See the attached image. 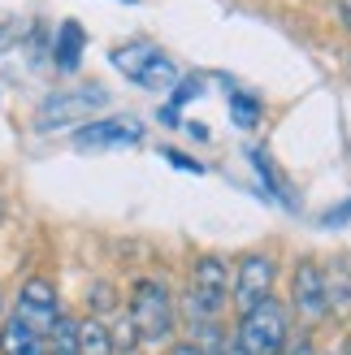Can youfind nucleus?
<instances>
[{
	"label": "nucleus",
	"mask_w": 351,
	"mask_h": 355,
	"mask_svg": "<svg viewBox=\"0 0 351 355\" xmlns=\"http://www.w3.org/2000/svg\"><path fill=\"white\" fill-rule=\"evenodd\" d=\"M126 316L139 334V347H165L173 338V295L161 277H139L126 299Z\"/></svg>",
	"instance_id": "obj_1"
},
{
	"label": "nucleus",
	"mask_w": 351,
	"mask_h": 355,
	"mask_svg": "<svg viewBox=\"0 0 351 355\" xmlns=\"http://www.w3.org/2000/svg\"><path fill=\"white\" fill-rule=\"evenodd\" d=\"M109 109V92L100 83L92 87H65V92H52L40 109H35V130L52 135V130H69V126H87L96 113Z\"/></svg>",
	"instance_id": "obj_2"
},
{
	"label": "nucleus",
	"mask_w": 351,
	"mask_h": 355,
	"mask_svg": "<svg viewBox=\"0 0 351 355\" xmlns=\"http://www.w3.org/2000/svg\"><path fill=\"white\" fill-rule=\"evenodd\" d=\"M230 304V264L221 256H200L187 282V316L191 325H208L217 321Z\"/></svg>",
	"instance_id": "obj_3"
},
{
	"label": "nucleus",
	"mask_w": 351,
	"mask_h": 355,
	"mask_svg": "<svg viewBox=\"0 0 351 355\" xmlns=\"http://www.w3.org/2000/svg\"><path fill=\"white\" fill-rule=\"evenodd\" d=\"M109 61H113L117 74H126L130 83L148 87V92H169V87L178 83V69H173V61H169L156 44H148V40L117 44V48L109 52Z\"/></svg>",
	"instance_id": "obj_4"
},
{
	"label": "nucleus",
	"mask_w": 351,
	"mask_h": 355,
	"mask_svg": "<svg viewBox=\"0 0 351 355\" xmlns=\"http://www.w3.org/2000/svg\"><path fill=\"white\" fill-rule=\"evenodd\" d=\"M239 347L248 355H282L286 338H291V321H286V308L277 299H260L252 312L239 316Z\"/></svg>",
	"instance_id": "obj_5"
},
{
	"label": "nucleus",
	"mask_w": 351,
	"mask_h": 355,
	"mask_svg": "<svg viewBox=\"0 0 351 355\" xmlns=\"http://www.w3.org/2000/svg\"><path fill=\"white\" fill-rule=\"evenodd\" d=\"M61 304H57V286L48 277H26L22 291L13 299V321H22L26 329H35L40 338H48V329L57 325Z\"/></svg>",
	"instance_id": "obj_6"
},
{
	"label": "nucleus",
	"mask_w": 351,
	"mask_h": 355,
	"mask_svg": "<svg viewBox=\"0 0 351 355\" xmlns=\"http://www.w3.org/2000/svg\"><path fill=\"white\" fill-rule=\"evenodd\" d=\"M273 277H277L273 256H265V252L243 256L239 269H234V286H230V304H234V312L243 316V312H252L260 299H269V295H273Z\"/></svg>",
	"instance_id": "obj_7"
},
{
	"label": "nucleus",
	"mask_w": 351,
	"mask_h": 355,
	"mask_svg": "<svg viewBox=\"0 0 351 355\" xmlns=\"http://www.w3.org/2000/svg\"><path fill=\"white\" fill-rule=\"evenodd\" d=\"M291 312L300 316L304 325H317L329 316L325 308V273L317 260H300L291 273Z\"/></svg>",
	"instance_id": "obj_8"
},
{
	"label": "nucleus",
	"mask_w": 351,
	"mask_h": 355,
	"mask_svg": "<svg viewBox=\"0 0 351 355\" xmlns=\"http://www.w3.org/2000/svg\"><path fill=\"white\" fill-rule=\"evenodd\" d=\"M144 139V121L139 117H92L87 126H78L74 148L100 152V148H135Z\"/></svg>",
	"instance_id": "obj_9"
},
{
	"label": "nucleus",
	"mask_w": 351,
	"mask_h": 355,
	"mask_svg": "<svg viewBox=\"0 0 351 355\" xmlns=\"http://www.w3.org/2000/svg\"><path fill=\"white\" fill-rule=\"evenodd\" d=\"M83 48H87V31L78 22H61L57 40H52V65H57L61 74H74L83 65Z\"/></svg>",
	"instance_id": "obj_10"
},
{
	"label": "nucleus",
	"mask_w": 351,
	"mask_h": 355,
	"mask_svg": "<svg viewBox=\"0 0 351 355\" xmlns=\"http://www.w3.org/2000/svg\"><path fill=\"white\" fill-rule=\"evenodd\" d=\"M325 273V308L334 316H347L351 312V264L347 260H334Z\"/></svg>",
	"instance_id": "obj_11"
},
{
	"label": "nucleus",
	"mask_w": 351,
	"mask_h": 355,
	"mask_svg": "<svg viewBox=\"0 0 351 355\" xmlns=\"http://www.w3.org/2000/svg\"><path fill=\"white\" fill-rule=\"evenodd\" d=\"M0 355H48L44 351V338L35 329H26L22 321H9L0 325Z\"/></svg>",
	"instance_id": "obj_12"
},
{
	"label": "nucleus",
	"mask_w": 351,
	"mask_h": 355,
	"mask_svg": "<svg viewBox=\"0 0 351 355\" xmlns=\"http://www.w3.org/2000/svg\"><path fill=\"white\" fill-rule=\"evenodd\" d=\"M78 355H117L113 338H109V325L96 321V316L78 321Z\"/></svg>",
	"instance_id": "obj_13"
},
{
	"label": "nucleus",
	"mask_w": 351,
	"mask_h": 355,
	"mask_svg": "<svg viewBox=\"0 0 351 355\" xmlns=\"http://www.w3.org/2000/svg\"><path fill=\"white\" fill-rule=\"evenodd\" d=\"M44 351L48 355H78V321L74 316H57V325L48 329V338H44Z\"/></svg>",
	"instance_id": "obj_14"
},
{
	"label": "nucleus",
	"mask_w": 351,
	"mask_h": 355,
	"mask_svg": "<svg viewBox=\"0 0 351 355\" xmlns=\"http://www.w3.org/2000/svg\"><path fill=\"white\" fill-rule=\"evenodd\" d=\"M225 109H230V117H234V126H243V130H252L256 121H260V113H265V104H260L252 92H230L225 96Z\"/></svg>",
	"instance_id": "obj_15"
},
{
	"label": "nucleus",
	"mask_w": 351,
	"mask_h": 355,
	"mask_svg": "<svg viewBox=\"0 0 351 355\" xmlns=\"http://www.w3.org/2000/svg\"><path fill=\"white\" fill-rule=\"evenodd\" d=\"M109 338H113V351H117V355H135V351H139V334H135V325H130L126 312H121L117 321L109 325Z\"/></svg>",
	"instance_id": "obj_16"
},
{
	"label": "nucleus",
	"mask_w": 351,
	"mask_h": 355,
	"mask_svg": "<svg viewBox=\"0 0 351 355\" xmlns=\"http://www.w3.org/2000/svg\"><path fill=\"white\" fill-rule=\"evenodd\" d=\"M113 304H117V299H113V286H109V282H96V286H92V299H87L92 316H96V321H104V312H113Z\"/></svg>",
	"instance_id": "obj_17"
},
{
	"label": "nucleus",
	"mask_w": 351,
	"mask_h": 355,
	"mask_svg": "<svg viewBox=\"0 0 351 355\" xmlns=\"http://www.w3.org/2000/svg\"><path fill=\"white\" fill-rule=\"evenodd\" d=\"M169 92H173V109H178V104H187V100H196V96H204V83L200 78H178V83H173L169 87Z\"/></svg>",
	"instance_id": "obj_18"
},
{
	"label": "nucleus",
	"mask_w": 351,
	"mask_h": 355,
	"mask_svg": "<svg viewBox=\"0 0 351 355\" xmlns=\"http://www.w3.org/2000/svg\"><path fill=\"white\" fill-rule=\"evenodd\" d=\"M161 156H165L173 169H182V173H204V165H200V161H191V156H187V152H178V148H165Z\"/></svg>",
	"instance_id": "obj_19"
},
{
	"label": "nucleus",
	"mask_w": 351,
	"mask_h": 355,
	"mask_svg": "<svg viewBox=\"0 0 351 355\" xmlns=\"http://www.w3.org/2000/svg\"><path fill=\"white\" fill-rule=\"evenodd\" d=\"M13 44H22V26H17V22H5V17H0V57H5Z\"/></svg>",
	"instance_id": "obj_20"
},
{
	"label": "nucleus",
	"mask_w": 351,
	"mask_h": 355,
	"mask_svg": "<svg viewBox=\"0 0 351 355\" xmlns=\"http://www.w3.org/2000/svg\"><path fill=\"white\" fill-rule=\"evenodd\" d=\"M282 355H317V347H312V338H308V334H300V338L291 334V338H286V347H282Z\"/></svg>",
	"instance_id": "obj_21"
},
{
	"label": "nucleus",
	"mask_w": 351,
	"mask_h": 355,
	"mask_svg": "<svg viewBox=\"0 0 351 355\" xmlns=\"http://www.w3.org/2000/svg\"><path fill=\"white\" fill-rule=\"evenodd\" d=\"M321 221H325V225H339V221H351V200H347V204H339V208H329V212H325Z\"/></svg>",
	"instance_id": "obj_22"
},
{
	"label": "nucleus",
	"mask_w": 351,
	"mask_h": 355,
	"mask_svg": "<svg viewBox=\"0 0 351 355\" xmlns=\"http://www.w3.org/2000/svg\"><path fill=\"white\" fill-rule=\"evenodd\" d=\"M165 355H204V347L200 343H169Z\"/></svg>",
	"instance_id": "obj_23"
},
{
	"label": "nucleus",
	"mask_w": 351,
	"mask_h": 355,
	"mask_svg": "<svg viewBox=\"0 0 351 355\" xmlns=\"http://www.w3.org/2000/svg\"><path fill=\"white\" fill-rule=\"evenodd\" d=\"M217 355H248L239 347V338H221V347H217Z\"/></svg>",
	"instance_id": "obj_24"
},
{
	"label": "nucleus",
	"mask_w": 351,
	"mask_h": 355,
	"mask_svg": "<svg viewBox=\"0 0 351 355\" xmlns=\"http://www.w3.org/2000/svg\"><path fill=\"white\" fill-rule=\"evenodd\" d=\"M339 22L351 31V0H339Z\"/></svg>",
	"instance_id": "obj_25"
},
{
	"label": "nucleus",
	"mask_w": 351,
	"mask_h": 355,
	"mask_svg": "<svg viewBox=\"0 0 351 355\" xmlns=\"http://www.w3.org/2000/svg\"><path fill=\"white\" fill-rule=\"evenodd\" d=\"M0 312H5V295H0Z\"/></svg>",
	"instance_id": "obj_26"
},
{
	"label": "nucleus",
	"mask_w": 351,
	"mask_h": 355,
	"mask_svg": "<svg viewBox=\"0 0 351 355\" xmlns=\"http://www.w3.org/2000/svg\"><path fill=\"white\" fill-rule=\"evenodd\" d=\"M126 5H135V0H126Z\"/></svg>",
	"instance_id": "obj_27"
}]
</instances>
